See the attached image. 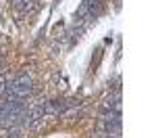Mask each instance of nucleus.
<instances>
[{"mask_svg":"<svg viewBox=\"0 0 156 138\" xmlns=\"http://www.w3.org/2000/svg\"><path fill=\"white\" fill-rule=\"evenodd\" d=\"M34 94V82L27 73L17 75L15 80L6 82V88H4V96L6 99H27Z\"/></svg>","mask_w":156,"mask_h":138,"instance_id":"obj_1","label":"nucleus"},{"mask_svg":"<svg viewBox=\"0 0 156 138\" xmlns=\"http://www.w3.org/2000/svg\"><path fill=\"white\" fill-rule=\"evenodd\" d=\"M102 109H104V111H115V113H121L123 105H121V94H119V92H115V94L106 96V99H104V105H102Z\"/></svg>","mask_w":156,"mask_h":138,"instance_id":"obj_2","label":"nucleus"}]
</instances>
